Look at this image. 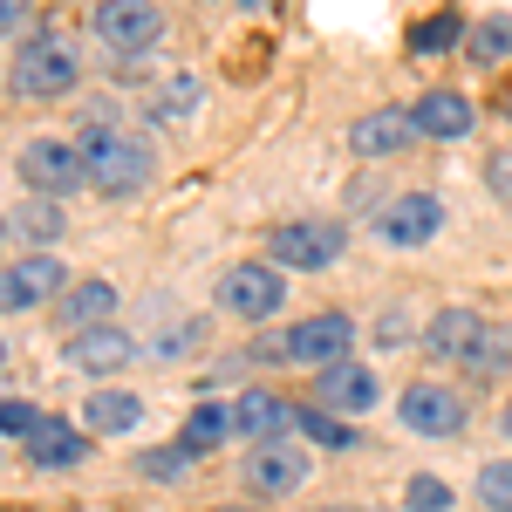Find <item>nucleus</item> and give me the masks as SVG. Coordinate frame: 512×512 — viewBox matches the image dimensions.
<instances>
[{
	"label": "nucleus",
	"mask_w": 512,
	"mask_h": 512,
	"mask_svg": "<svg viewBox=\"0 0 512 512\" xmlns=\"http://www.w3.org/2000/svg\"><path fill=\"white\" fill-rule=\"evenodd\" d=\"M472 55H478V62H506V55H512V28H506V21H485V28L472 35Z\"/></svg>",
	"instance_id": "c85d7f7f"
},
{
	"label": "nucleus",
	"mask_w": 512,
	"mask_h": 512,
	"mask_svg": "<svg viewBox=\"0 0 512 512\" xmlns=\"http://www.w3.org/2000/svg\"><path fill=\"white\" fill-rule=\"evenodd\" d=\"M226 431H233V410H219V403H198L192 417H185V431H178V444H185L192 458H205V451H212V444H219Z\"/></svg>",
	"instance_id": "412c9836"
},
{
	"label": "nucleus",
	"mask_w": 512,
	"mask_h": 512,
	"mask_svg": "<svg viewBox=\"0 0 512 512\" xmlns=\"http://www.w3.org/2000/svg\"><path fill=\"white\" fill-rule=\"evenodd\" d=\"M478 335H485V321H478L472 308H444V315H431V328H424V355H437V362H465Z\"/></svg>",
	"instance_id": "a211bd4d"
},
{
	"label": "nucleus",
	"mask_w": 512,
	"mask_h": 512,
	"mask_svg": "<svg viewBox=\"0 0 512 512\" xmlns=\"http://www.w3.org/2000/svg\"><path fill=\"white\" fill-rule=\"evenodd\" d=\"M14 28H28V7L21 0H0V35H14Z\"/></svg>",
	"instance_id": "2f4dec72"
},
{
	"label": "nucleus",
	"mask_w": 512,
	"mask_h": 512,
	"mask_svg": "<svg viewBox=\"0 0 512 512\" xmlns=\"http://www.w3.org/2000/svg\"><path fill=\"white\" fill-rule=\"evenodd\" d=\"M396 417H403V431H417V437H458L465 431V403H458V390H444V383H410L403 403H396Z\"/></svg>",
	"instance_id": "1a4fd4ad"
},
{
	"label": "nucleus",
	"mask_w": 512,
	"mask_h": 512,
	"mask_svg": "<svg viewBox=\"0 0 512 512\" xmlns=\"http://www.w3.org/2000/svg\"><path fill=\"white\" fill-rule=\"evenodd\" d=\"M62 287H69L62 260H55V253H28V260H14V267H0V315H28L41 301H55Z\"/></svg>",
	"instance_id": "6e6552de"
},
{
	"label": "nucleus",
	"mask_w": 512,
	"mask_h": 512,
	"mask_svg": "<svg viewBox=\"0 0 512 512\" xmlns=\"http://www.w3.org/2000/svg\"><path fill=\"white\" fill-rule=\"evenodd\" d=\"M376 376H369V362H335V369H321L315 376V410L328 417H362V410H376Z\"/></svg>",
	"instance_id": "9d476101"
},
{
	"label": "nucleus",
	"mask_w": 512,
	"mask_h": 512,
	"mask_svg": "<svg viewBox=\"0 0 512 512\" xmlns=\"http://www.w3.org/2000/svg\"><path fill=\"white\" fill-rule=\"evenodd\" d=\"M137 417H144V403L130 390H89V403H82V431H96V437L137 431Z\"/></svg>",
	"instance_id": "aec40b11"
},
{
	"label": "nucleus",
	"mask_w": 512,
	"mask_h": 512,
	"mask_svg": "<svg viewBox=\"0 0 512 512\" xmlns=\"http://www.w3.org/2000/svg\"><path fill=\"white\" fill-rule=\"evenodd\" d=\"M342 246H349V233H342L335 219H287V226H274V239H267L280 274H321V267L342 260Z\"/></svg>",
	"instance_id": "20e7f679"
},
{
	"label": "nucleus",
	"mask_w": 512,
	"mask_h": 512,
	"mask_svg": "<svg viewBox=\"0 0 512 512\" xmlns=\"http://www.w3.org/2000/svg\"><path fill=\"white\" fill-rule=\"evenodd\" d=\"M28 458H35L41 472H69L89 458V444H82L76 424H62V417H41L35 431H28Z\"/></svg>",
	"instance_id": "f3484780"
},
{
	"label": "nucleus",
	"mask_w": 512,
	"mask_h": 512,
	"mask_svg": "<svg viewBox=\"0 0 512 512\" xmlns=\"http://www.w3.org/2000/svg\"><path fill=\"white\" fill-rule=\"evenodd\" d=\"M472 117H478L472 96H458V89H424V96H417V110H410V123H417L424 137H444V144H451V137H465Z\"/></svg>",
	"instance_id": "dca6fc26"
},
{
	"label": "nucleus",
	"mask_w": 512,
	"mask_h": 512,
	"mask_svg": "<svg viewBox=\"0 0 512 512\" xmlns=\"http://www.w3.org/2000/svg\"><path fill=\"white\" fill-rule=\"evenodd\" d=\"M14 233H28L35 246H55V239L69 233V219H62V205H55V198H28V205L14 212Z\"/></svg>",
	"instance_id": "4be33fe9"
},
{
	"label": "nucleus",
	"mask_w": 512,
	"mask_h": 512,
	"mask_svg": "<svg viewBox=\"0 0 512 512\" xmlns=\"http://www.w3.org/2000/svg\"><path fill=\"white\" fill-rule=\"evenodd\" d=\"M506 362H512V328H492V321H485V335L472 342L465 369H472V376H499Z\"/></svg>",
	"instance_id": "b1692460"
},
{
	"label": "nucleus",
	"mask_w": 512,
	"mask_h": 512,
	"mask_svg": "<svg viewBox=\"0 0 512 512\" xmlns=\"http://www.w3.org/2000/svg\"><path fill=\"white\" fill-rule=\"evenodd\" d=\"M499 424H506V437H512V403H506V417H499Z\"/></svg>",
	"instance_id": "473e14b6"
},
{
	"label": "nucleus",
	"mask_w": 512,
	"mask_h": 512,
	"mask_svg": "<svg viewBox=\"0 0 512 512\" xmlns=\"http://www.w3.org/2000/svg\"><path fill=\"white\" fill-rule=\"evenodd\" d=\"M89 21H96V41L117 48V55H151L164 41V14L151 0H103Z\"/></svg>",
	"instance_id": "423d86ee"
},
{
	"label": "nucleus",
	"mask_w": 512,
	"mask_h": 512,
	"mask_svg": "<svg viewBox=\"0 0 512 512\" xmlns=\"http://www.w3.org/2000/svg\"><path fill=\"white\" fill-rule=\"evenodd\" d=\"M349 342H355V321L328 308V315H308L294 328H280V335H260L253 355H267V362H315V376H321V369L349 362Z\"/></svg>",
	"instance_id": "f03ea898"
},
{
	"label": "nucleus",
	"mask_w": 512,
	"mask_h": 512,
	"mask_svg": "<svg viewBox=\"0 0 512 512\" xmlns=\"http://www.w3.org/2000/svg\"><path fill=\"white\" fill-rule=\"evenodd\" d=\"M185 458H192L185 444H178V451H144L137 472H144V478H178V472H185Z\"/></svg>",
	"instance_id": "7c9ffc66"
},
{
	"label": "nucleus",
	"mask_w": 512,
	"mask_h": 512,
	"mask_svg": "<svg viewBox=\"0 0 512 512\" xmlns=\"http://www.w3.org/2000/svg\"><path fill=\"white\" fill-rule=\"evenodd\" d=\"M7 82H14V96H28V103H48V96H69L82 82V62L76 48L62 35H28L21 48H14V69H7Z\"/></svg>",
	"instance_id": "7ed1b4c3"
},
{
	"label": "nucleus",
	"mask_w": 512,
	"mask_h": 512,
	"mask_svg": "<svg viewBox=\"0 0 512 512\" xmlns=\"http://www.w3.org/2000/svg\"><path fill=\"white\" fill-rule=\"evenodd\" d=\"M110 315H117V287H110V280H76V287H62L55 328L76 342V335H89V328H110Z\"/></svg>",
	"instance_id": "ddd939ff"
},
{
	"label": "nucleus",
	"mask_w": 512,
	"mask_h": 512,
	"mask_svg": "<svg viewBox=\"0 0 512 512\" xmlns=\"http://www.w3.org/2000/svg\"><path fill=\"white\" fill-rule=\"evenodd\" d=\"M280 301H287V280H280V267L267 260H246V267H233V274L219 280V308L226 315H239V321H267V315H280Z\"/></svg>",
	"instance_id": "0eeeda50"
},
{
	"label": "nucleus",
	"mask_w": 512,
	"mask_h": 512,
	"mask_svg": "<svg viewBox=\"0 0 512 512\" xmlns=\"http://www.w3.org/2000/svg\"><path fill=\"white\" fill-rule=\"evenodd\" d=\"M69 362H76L82 376H117L123 362H137V342H130L117 321H110V328H89V335H76V342H69Z\"/></svg>",
	"instance_id": "2eb2a0df"
},
{
	"label": "nucleus",
	"mask_w": 512,
	"mask_h": 512,
	"mask_svg": "<svg viewBox=\"0 0 512 512\" xmlns=\"http://www.w3.org/2000/svg\"><path fill=\"white\" fill-rule=\"evenodd\" d=\"M294 424H301V417H294L274 390H246L233 403V431L246 437L253 451H260V444H287V431H294Z\"/></svg>",
	"instance_id": "f8f14e48"
},
{
	"label": "nucleus",
	"mask_w": 512,
	"mask_h": 512,
	"mask_svg": "<svg viewBox=\"0 0 512 512\" xmlns=\"http://www.w3.org/2000/svg\"><path fill=\"white\" fill-rule=\"evenodd\" d=\"M198 103H205V89H198L192 76H171L158 96H151V117H158V123H185Z\"/></svg>",
	"instance_id": "5701e85b"
},
{
	"label": "nucleus",
	"mask_w": 512,
	"mask_h": 512,
	"mask_svg": "<svg viewBox=\"0 0 512 512\" xmlns=\"http://www.w3.org/2000/svg\"><path fill=\"white\" fill-rule=\"evenodd\" d=\"M14 171H21V185H28L35 198H69L76 185H89V164H82V151H76V144H55V137L21 144Z\"/></svg>",
	"instance_id": "39448f33"
},
{
	"label": "nucleus",
	"mask_w": 512,
	"mask_h": 512,
	"mask_svg": "<svg viewBox=\"0 0 512 512\" xmlns=\"http://www.w3.org/2000/svg\"><path fill=\"white\" fill-rule=\"evenodd\" d=\"M301 431L315 437V444H328V451H355V431L342 424V417H328V410H315V403L301 410Z\"/></svg>",
	"instance_id": "393cba45"
},
{
	"label": "nucleus",
	"mask_w": 512,
	"mask_h": 512,
	"mask_svg": "<svg viewBox=\"0 0 512 512\" xmlns=\"http://www.w3.org/2000/svg\"><path fill=\"white\" fill-rule=\"evenodd\" d=\"M437 226H444V205H437L431 192H403L383 205V219H376V233L390 239V246H424V239H437Z\"/></svg>",
	"instance_id": "9b49d317"
},
{
	"label": "nucleus",
	"mask_w": 512,
	"mask_h": 512,
	"mask_svg": "<svg viewBox=\"0 0 512 512\" xmlns=\"http://www.w3.org/2000/svg\"><path fill=\"white\" fill-rule=\"evenodd\" d=\"M41 424L35 403H14V396H0V437H28Z\"/></svg>",
	"instance_id": "c756f323"
},
{
	"label": "nucleus",
	"mask_w": 512,
	"mask_h": 512,
	"mask_svg": "<svg viewBox=\"0 0 512 512\" xmlns=\"http://www.w3.org/2000/svg\"><path fill=\"white\" fill-rule=\"evenodd\" d=\"M0 362H7V342H0Z\"/></svg>",
	"instance_id": "72a5a7b5"
},
{
	"label": "nucleus",
	"mask_w": 512,
	"mask_h": 512,
	"mask_svg": "<svg viewBox=\"0 0 512 512\" xmlns=\"http://www.w3.org/2000/svg\"><path fill=\"white\" fill-rule=\"evenodd\" d=\"M403 506H410V512H451V485L431 478V472H417V478H410V492H403Z\"/></svg>",
	"instance_id": "bb28decb"
},
{
	"label": "nucleus",
	"mask_w": 512,
	"mask_h": 512,
	"mask_svg": "<svg viewBox=\"0 0 512 512\" xmlns=\"http://www.w3.org/2000/svg\"><path fill=\"white\" fill-rule=\"evenodd\" d=\"M417 137V123H410V110H369V117L349 130V144L362 151V158H390V151H403Z\"/></svg>",
	"instance_id": "6ab92c4d"
},
{
	"label": "nucleus",
	"mask_w": 512,
	"mask_h": 512,
	"mask_svg": "<svg viewBox=\"0 0 512 512\" xmlns=\"http://www.w3.org/2000/svg\"><path fill=\"white\" fill-rule=\"evenodd\" d=\"M82 164H89V185L103 198H130L151 185V171H158V158H151V144L144 137H130V130H117L110 123V110H96V117H82Z\"/></svg>",
	"instance_id": "f257e3e1"
},
{
	"label": "nucleus",
	"mask_w": 512,
	"mask_h": 512,
	"mask_svg": "<svg viewBox=\"0 0 512 512\" xmlns=\"http://www.w3.org/2000/svg\"><path fill=\"white\" fill-rule=\"evenodd\" d=\"M301 478H308V451H301V444H260V451L246 458V485H253L260 499H287Z\"/></svg>",
	"instance_id": "4468645a"
},
{
	"label": "nucleus",
	"mask_w": 512,
	"mask_h": 512,
	"mask_svg": "<svg viewBox=\"0 0 512 512\" xmlns=\"http://www.w3.org/2000/svg\"><path fill=\"white\" fill-rule=\"evenodd\" d=\"M458 35H465V28H458V14H437V21H424V28L410 35V48H417V55H444Z\"/></svg>",
	"instance_id": "cd10ccee"
},
{
	"label": "nucleus",
	"mask_w": 512,
	"mask_h": 512,
	"mask_svg": "<svg viewBox=\"0 0 512 512\" xmlns=\"http://www.w3.org/2000/svg\"><path fill=\"white\" fill-rule=\"evenodd\" d=\"M478 506L485 512H512V458H499V465L478 472Z\"/></svg>",
	"instance_id": "a878e982"
},
{
	"label": "nucleus",
	"mask_w": 512,
	"mask_h": 512,
	"mask_svg": "<svg viewBox=\"0 0 512 512\" xmlns=\"http://www.w3.org/2000/svg\"><path fill=\"white\" fill-rule=\"evenodd\" d=\"M0 239H7V219H0Z\"/></svg>",
	"instance_id": "f704fd0d"
}]
</instances>
